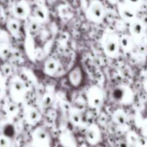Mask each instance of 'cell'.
I'll return each instance as SVG.
<instances>
[{"label":"cell","mask_w":147,"mask_h":147,"mask_svg":"<svg viewBox=\"0 0 147 147\" xmlns=\"http://www.w3.org/2000/svg\"><path fill=\"white\" fill-rule=\"evenodd\" d=\"M102 46L105 54L110 57H114L119 54L120 37L115 33H108L103 37Z\"/></svg>","instance_id":"1"},{"label":"cell","mask_w":147,"mask_h":147,"mask_svg":"<svg viewBox=\"0 0 147 147\" xmlns=\"http://www.w3.org/2000/svg\"><path fill=\"white\" fill-rule=\"evenodd\" d=\"M9 90L11 100L15 102L16 103H20L22 100H23L27 93L25 84L20 78L17 76L13 77L10 80Z\"/></svg>","instance_id":"2"},{"label":"cell","mask_w":147,"mask_h":147,"mask_svg":"<svg viewBox=\"0 0 147 147\" xmlns=\"http://www.w3.org/2000/svg\"><path fill=\"white\" fill-rule=\"evenodd\" d=\"M113 100L123 105H129L133 100V92L131 89L126 86H119L112 91Z\"/></svg>","instance_id":"3"},{"label":"cell","mask_w":147,"mask_h":147,"mask_svg":"<svg viewBox=\"0 0 147 147\" xmlns=\"http://www.w3.org/2000/svg\"><path fill=\"white\" fill-rule=\"evenodd\" d=\"M88 104L93 109L100 107L103 102L104 96L101 89L96 86L90 87L86 93Z\"/></svg>","instance_id":"4"},{"label":"cell","mask_w":147,"mask_h":147,"mask_svg":"<svg viewBox=\"0 0 147 147\" xmlns=\"http://www.w3.org/2000/svg\"><path fill=\"white\" fill-rule=\"evenodd\" d=\"M85 75L83 68L80 65L74 66L67 73V80L73 88H78L84 81Z\"/></svg>","instance_id":"5"},{"label":"cell","mask_w":147,"mask_h":147,"mask_svg":"<svg viewBox=\"0 0 147 147\" xmlns=\"http://www.w3.org/2000/svg\"><path fill=\"white\" fill-rule=\"evenodd\" d=\"M104 16V10L103 6L98 1L90 4L87 11V17L93 22H99Z\"/></svg>","instance_id":"6"},{"label":"cell","mask_w":147,"mask_h":147,"mask_svg":"<svg viewBox=\"0 0 147 147\" xmlns=\"http://www.w3.org/2000/svg\"><path fill=\"white\" fill-rule=\"evenodd\" d=\"M87 142L91 145H96L101 140V132L97 125H90L86 131Z\"/></svg>","instance_id":"7"},{"label":"cell","mask_w":147,"mask_h":147,"mask_svg":"<svg viewBox=\"0 0 147 147\" xmlns=\"http://www.w3.org/2000/svg\"><path fill=\"white\" fill-rule=\"evenodd\" d=\"M24 117L26 121L31 125L38 123L42 119L41 113L33 106H27L24 110Z\"/></svg>","instance_id":"8"},{"label":"cell","mask_w":147,"mask_h":147,"mask_svg":"<svg viewBox=\"0 0 147 147\" xmlns=\"http://www.w3.org/2000/svg\"><path fill=\"white\" fill-rule=\"evenodd\" d=\"M30 9L24 1L16 2L12 7V13L17 19H25L28 16Z\"/></svg>","instance_id":"9"},{"label":"cell","mask_w":147,"mask_h":147,"mask_svg":"<svg viewBox=\"0 0 147 147\" xmlns=\"http://www.w3.org/2000/svg\"><path fill=\"white\" fill-rule=\"evenodd\" d=\"M33 142L40 144H49L50 142V136L45 128L38 127L34 129L32 133Z\"/></svg>","instance_id":"10"},{"label":"cell","mask_w":147,"mask_h":147,"mask_svg":"<svg viewBox=\"0 0 147 147\" xmlns=\"http://www.w3.org/2000/svg\"><path fill=\"white\" fill-rule=\"evenodd\" d=\"M112 119L113 122L119 126H124L126 124L128 121L126 113L122 109H117L113 112L112 115Z\"/></svg>","instance_id":"11"},{"label":"cell","mask_w":147,"mask_h":147,"mask_svg":"<svg viewBox=\"0 0 147 147\" xmlns=\"http://www.w3.org/2000/svg\"><path fill=\"white\" fill-rule=\"evenodd\" d=\"M7 29L14 37H17L20 32V23L17 19H9L7 22Z\"/></svg>","instance_id":"12"},{"label":"cell","mask_w":147,"mask_h":147,"mask_svg":"<svg viewBox=\"0 0 147 147\" xmlns=\"http://www.w3.org/2000/svg\"><path fill=\"white\" fill-rule=\"evenodd\" d=\"M59 67V64L56 60L50 58L45 63L44 70L47 75H53L57 72Z\"/></svg>","instance_id":"13"},{"label":"cell","mask_w":147,"mask_h":147,"mask_svg":"<svg viewBox=\"0 0 147 147\" xmlns=\"http://www.w3.org/2000/svg\"><path fill=\"white\" fill-rule=\"evenodd\" d=\"M130 32L133 37H139L144 32L143 24L139 21H132L130 25Z\"/></svg>","instance_id":"14"},{"label":"cell","mask_w":147,"mask_h":147,"mask_svg":"<svg viewBox=\"0 0 147 147\" xmlns=\"http://www.w3.org/2000/svg\"><path fill=\"white\" fill-rule=\"evenodd\" d=\"M120 47L123 51L129 52L133 47V40L130 36L125 34L120 37Z\"/></svg>","instance_id":"15"},{"label":"cell","mask_w":147,"mask_h":147,"mask_svg":"<svg viewBox=\"0 0 147 147\" xmlns=\"http://www.w3.org/2000/svg\"><path fill=\"white\" fill-rule=\"evenodd\" d=\"M4 109L5 113H7V116H9V117H14L15 116H17L19 111L17 103L12 101V100H11V102L7 103V104L4 106Z\"/></svg>","instance_id":"16"},{"label":"cell","mask_w":147,"mask_h":147,"mask_svg":"<svg viewBox=\"0 0 147 147\" xmlns=\"http://www.w3.org/2000/svg\"><path fill=\"white\" fill-rule=\"evenodd\" d=\"M70 119L73 124L79 126L83 121V116L81 113L76 109H73L70 111Z\"/></svg>","instance_id":"17"},{"label":"cell","mask_w":147,"mask_h":147,"mask_svg":"<svg viewBox=\"0 0 147 147\" xmlns=\"http://www.w3.org/2000/svg\"><path fill=\"white\" fill-rule=\"evenodd\" d=\"M34 16L38 22H42L47 19V14L45 9L42 7H37L34 10Z\"/></svg>","instance_id":"18"},{"label":"cell","mask_w":147,"mask_h":147,"mask_svg":"<svg viewBox=\"0 0 147 147\" xmlns=\"http://www.w3.org/2000/svg\"><path fill=\"white\" fill-rule=\"evenodd\" d=\"M126 142L128 143L129 147H137L138 144H140V140L134 133H131L128 135Z\"/></svg>","instance_id":"19"},{"label":"cell","mask_w":147,"mask_h":147,"mask_svg":"<svg viewBox=\"0 0 147 147\" xmlns=\"http://www.w3.org/2000/svg\"><path fill=\"white\" fill-rule=\"evenodd\" d=\"M121 15L122 16L124 20L127 21H133L134 18V13L132 10L129 9V8H122L120 10Z\"/></svg>","instance_id":"20"},{"label":"cell","mask_w":147,"mask_h":147,"mask_svg":"<svg viewBox=\"0 0 147 147\" xmlns=\"http://www.w3.org/2000/svg\"><path fill=\"white\" fill-rule=\"evenodd\" d=\"M11 146V141L7 136L3 134H0V147H10Z\"/></svg>","instance_id":"21"},{"label":"cell","mask_w":147,"mask_h":147,"mask_svg":"<svg viewBox=\"0 0 147 147\" xmlns=\"http://www.w3.org/2000/svg\"><path fill=\"white\" fill-rule=\"evenodd\" d=\"M52 103V96L50 95H45L43 97L42 99V104L44 106H48Z\"/></svg>","instance_id":"22"},{"label":"cell","mask_w":147,"mask_h":147,"mask_svg":"<svg viewBox=\"0 0 147 147\" xmlns=\"http://www.w3.org/2000/svg\"><path fill=\"white\" fill-rule=\"evenodd\" d=\"M29 147H50L49 144H40V143H37V142H33L32 144L30 145Z\"/></svg>","instance_id":"23"},{"label":"cell","mask_w":147,"mask_h":147,"mask_svg":"<svg viewBox=\"0 0 147 147\" xmlns=\"http://www.w3.org/2000/svg\"><path fill=\"white\" fill-rule=\"evenodd\" d=\"M2 70H4V73L5 75H9V71H10V68L9 67H8V66H7V65H4L2 67Z\"/></svg>","instance_id":"24"},{"label":"cell","mask_w":147,"mask_h":147,"mask_svg":"<svg viewBox=\"0 0 147 147\" xmlns=\"http://www.w3.org/2000/svg\"><path fill=\"white\" fill-rule=\"evenodd\" d=\"M120 147H129V145H128L127 142H123L120 144Z\"/></svg>","instance_id":"25"},{"label":"cell","mask_w":147,"mask_h":147,"mask_svg":"<svg viewBox=\"0 0 147 147\" xmlns=\"http://www.w3.org/2000/svg\"><path fill=\"white\" fill-rule=\"evenodd\" d=\"M129 1L130 3H132V4H136L139 1V0H129Z\"/></svg>","instance_id":"26"}]
</instances>
